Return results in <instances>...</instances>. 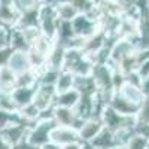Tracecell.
I'll list each match as a JSON object with an SVG mask.
<instances>
[{
  "label": "cell",
  "instance_id": "42",
  "mask_svg": "<svg viewBox=\"0 0 149 149\" xmlns=\"http://www.w3.org/2000/svg\"><path fill=\"white\" fill-rule=\"evenodd\" d=\"M140 90H142V94L145 98H149V76L145 78L142 81V85H140Z\"/></svg>",
  "mask_w": 149,
  "mask_h": 149
},
{
  "label": "cell",
  "instance_id": "29",
  "mask_svg": "<svg viewBox=\"0 0 149 149\" xmlns=\"http://www.w3.org/2000/svg\"><path fill=\"white\" fill-rule=\"evenodd\" d=\"M17 122H24L18 112L12 113V112H6L3 109H0V130H3L5 127L10 125V124H17Z\"/></svg>",
  "mask_w": 149,
  "mask_h": 149
},
{
  "label": "cell",
  "instance_id": "40",
  "mask_svg": "<svg viewBox=\"0 0 149 149\" xmlns=\"http://www.w3.org/2000/svg\"><path fill=\"white\" fill-rule=\"evenodd\" d=\"M134 133H137V134L143 136L145 139H148V140H149V124H140V122H136Z\"/></svg>",
  "mask_w": 149,
  "mask_h": 149
},
{
  "label": "cell",
  "instance_id": "39",
  "mask_svg": "<svg viewBox=\"0 0 149 149\" xmlns=\"http://www.w3.org/2000/svg\"><path fill=\"white\" fill-rule=\"evenodd\" d=\"M12 52H14V49H12L10 46H8V48H0V67H3V66L8 64L9 57H10Z\"/></svg>",
  "mask_w": 149,
  "mask_h": 149
},
{
  "label": "cell",
  "instance_id": "51",
  "mask_svg": "<svg viewBox=\"0 0 149 149\" xmlns=\"http://www.w3.org/2000/svg\"><path fill=\"white\" fill-rule=\"evenodd\" d=\"M37 2H39V3H42V0H37Z\"/></svg>",
  "mask_w": 149,
  "mask_h": 149
},
{
  "label": "cell",
  "instance_id": "12",
  "mask_svg": "<svg viewBox=\"0 0 149 149\" xmlns=\"http://www.w3.org/2000/svg\"><path fill=\"white\" fill-rule=\"evenodd\" d=\"M52 115H54V122L57 125L61 127H72V128H79L81 124L84 122L76 113H74L73 109L69 107H58L55 106L52 110Z\"/></svg>",
  "mask_w": 149,
  "mask_h": 149
},
{
  "label": "cell",
  "instance_id": "37",
  "mask_svg": "<svg viewBox=\"0 0 149 149\" xmlns=\"http://www.w3.org/2000/svg\"><path fill=\"white\" fill-rule=\"evenodd\" d=\"M9 37H10V29L0 26V48L9 46Z\"/></svg>",
  "mask_w": 149,
  "mask_h": 149
},
{
  "label": "cell",
  "instance_id": "11",
  "mask_svg": "<svg viewBox=\"0 0 149 149\" xmlns=\"http://www.w3.org/2000/svg\"><path fill=\"white\" fill-rule=\"evenodd\" d=\"M107 106H110L115 112H118V113H121L124 116H131V118H136V115H137V112H139V107H140V104H136V103L127 100V98L122 97L118 91L112 94Z\"/></svg>",
  "mask_w": 149,
  "mask_h": 149
},
{
  "label": "cell",
  "instance_id": "34",
  "mask_svg": "<svg viewBox=\"0 0 149 149\" xmlns=\"http://www.w3.org/2000/svg\"><path fill=\"white\" fill-rule=\"evenodd\" d=\"M136 121L140 124H149V98H145V102L140 104L139 112L136 115Z\"/></svg>",
  "mask_w": 149,
  "mask_h": 149
},
{
  "label": "cell",
  "instance_id": "33",
  "mask_svg": "<svg viewBox=\"0 0 149 149\" xmlns=\"http://www.w3.org/2000/svg\"><path fill=\"white\" fill-rule=\"evenodd\" d=\"M70 3L78 10V14H88L94 6H97L93 3V0H70Z\"/></svg>",
  "mask_w": 149,
  "mask_h": 149
},
{
  "label": "cell",
  "instance_id": "3",
  "mask_svg": "<svg viewBox=\"0 0 149 149\" xmlns=\"http://www.w3.org/2000/svg\"><path fill=\"white\" fill-rule=\"evenodd\" d=\"M58 24L60 19L57 17L55 6L54 5H43L39 6V30L43 36L55 40L58 33Z\"/></svg>",
  "mask_w": 149,
  "mask_h": 149
},
{
  "label": "cell",
  "instance_id": "1",
  "mask_svg": "<svg viewBox=\"0 0 149 149\" xmlns=\"http://www.w3.org/2000/svg\"><path fill=\"white\" fill-rule=\"evenodd\" d=\"M94 63L79 48H69L66 49L63 70L72 73L73 76H90L93 72Z\"/></svg>",
  "mask_w": 149,
  "mask_h": 149
},
{
  "label": "cell",
  "instance_id": "36",
  "mask_svg": "<svg viewBox=\"0 0 149 149\" xmlns=\"http://www.w3.org/2000/svg\"><path fill=\"white\" fill-rule=\"evenodd\" d=\"M15 6L18 8L19 12H24V10H30L33 8H37L40 3L37 0H14Z\"/></svg>",
  "mask_w": 149,
  "mask_h": 149
},
{
  "label": "cell",
  "instance_id": "17",
  "mask_svg": "<svg viewBox=\"0 0 149 149\" xmlns=\"http://www.w3.org/2000/svg\"><path fill=\"white\" fill-rule=\"evenodd\" d=\"M64 55H66V48L61 43H54L52 51L49 52L46 58V66L49 69H55V70H63V63H64Z\"/></svg>",
  "mask_w": 149,
  "mask_h": 149
},
{
  "label": "cell",
  "instance_id": "53",
  "mask_svg": "<svg viewBox=\"0 0 149 149\" xmlns=\"http://www.w3.org/2000/svg\"><path fill=\"white\" fill-rule=\"evenodd\" d=\"M148 3H149V0H148Z\"/></svg>",
  "mask_w": 149,
  "mask_h": 149
},
{
  "label": "cell",
  "instance_id": "45",
  "mask_svg": "<svg viewBox=\"0 0 149 149\" xmlns=\"http://www.w3.org/2000/svg\"><path fill=\"white\" fill-rule=\"evenodd\" d=\"M0 149H14V148H12V146L5 140V137H3L2 134H0Z\"/></svg>",
  "mask_w": 149,
  "mask_h": 149
},
{
  "label": "cell",
  "instance_id": "47",
  "mask_svg": "<svg viewBox=\"0 0 149 149\" xmlns=\"http://www.w3.org/2000/svg\"><path fill=\"white\" fill-rule=\"evenodd\" d=\"M84 149H95L91 143H84Z\"/></svg>",
  "mask_w": 149,
  "mask_h": 149
},
{
  "label": "cell",
  "instance_id": "38",
  "mask_svg": "<svg viewBox=\"0 0 149 149\" xmlns=\"http://www.w3.org/2000/svg\"><path fill=\"white\" fill-rule=\"evenodd\" d=\"M142 78H140V74L137 73V70L136 72H131L128 74H125V82L130 84V85H134V86H139L140 88V85H142Z\"/></svg>",
  "mask_w": 149,
  "mask_h": 149
},
{
  "label": "cell",
  "instance_id": "25",
  "mask_svg": "<svg viewBox=\"0 0 149 149\" xmlns=\"http://www.w3.org/2000/svg\"><path fill=\"white\" fill-rule=\"evenodd\" d=\"M122 97H125L127 100L136 103V104H142L145 102V97L142 94V90L139 88V86H134V85H130L125 82V85L122 86V88L118 91Z\"/></svg>",
  "mask_w": 149,
  "mask_h": 149
},
{
  "label": "cell",
  "instance_id": "50",
  "mask_svg": "<svg viewBox=\"0 0 149 149\" xmlns=\"http://www.w3.org/2000/svg\"><path fill=\"white\" fill-rule=\"evenodd\" d=\"M58 2H70V0H58Z\"/></svg>",
  "mask_w": 149,
  "mask_h": 149
},
{
  "label": "cell",
  "instance_id": "44",
  "mask_svg": "<svg viewBox=\"0 0 149 149\" xmlns=\"http://www.w3.org/2000/svg\"><path fill=\"white\" fill-rule=\"evenodd\" d=\"M61 149H84V143H82V142L69 143V145H66V146H61Z\"/></svg>",
  "mask_w": 149,
  "mask_h": 149
},
{
  "label": "cell",
  "instance_id": "4",
  "mask_svg": "<svg viewBox=\"0 0 149 149\" xmlns=\"http://www.w3.org/2000/svg\"><path fill=\"white\" fill-rule=\"evenodd\" d=\"M100 119L103 125L109 128L110 131H121V130H134L136 127V118L124 116L118 112H115L110 106H106L100 115Z\"/></svg>",
  "mask_w": 149,
  "mask_h": 149
},
{
  "label": "cell",
  "instance_id": "48",
  "mask_svg": "<svg viewBox=\"0 0 149 149\" xmlns=\"http://www.w3.org/2000/svg\"><path fill=\"white\" fill-rule=\"evenodd\" d=\"M93 3L98 6V5H102V3H103V0H93Z\"/></svg>",
  "mask_w": 149,
  "mask_h": 149
},
{
  "label": "cell",
  "instance_id": "35",
  "mask_svg": "<svg viewBox=\"0 0 149 149\" xmlns=\"http://www.w3.org/2000/svg\"><path fill=\"white\" fill-rule=\"evenodd\" d=\"M19 30H21V33L24 36V39L29 42L30 48H31V43L42 34L40 30H39V27H26V29H19Z\"/></svg>",
  "mask_w": 149,
  "mask_h": 149
},
{
  "label": "cell",
  "instance_id": "8",
  "mask_svg": "<svg viewBox=\"0 0 149 149\" xmlns=\"http://www.w3.org/2000/svg\"><path fill=\"white\" fill-rule=\"evenodd\" d=\"M136 51V43L130 39H124V37H118L113 42L110 48V61L109 64L112 67H115L122 58H125L127 55H130L131 52Z\"/></svg>",
  "mask_w": 149,
  "mask_h": 149
},
{
  "label": "cell",
  "instance_id": "9",
  "mask_svg": "<svg viewBox=\"0 0 149 149\" xmlns=\"http://www.w3.org/2000/svg\"><path fill=\"white\" fill-rule=\"evenodd\" d=\"M72 30L76 37L86 39V37H90L98 31V24L93 21L91 18H88L85 14H79L72 21Z\"/></svg>",
  "mask_w": 149,
  "mask_h": 149
},
{
  "label": "cell",
  "instance_id": "13",
  "mask_svg": "<svg viewBox=\"0 0 149 149\" xmlns=\"http://www.w3.org/2000/svg\"><path fill=\"white\" fill-rule=\"evenodd\" d=\"M6 66L14 72L17 76H18V74L26 73V72L34 70L33 69V63H31V58H30V54L24 52V51H14V52H12Z\"/></svg>",
  "mask_w": 149,
  "mask_h": 149
},
{
  "label": "cell",
  "instance_id": "15",
  "mask_svg": "<svg viewBox=\"0 0 149 149\" xmlns=\"http://www.w3.org/2000/svg\"><path fill=\"white\" fill-rule=\"evenodd\" d=\"M52 143L61 146H66L69 143H74L79 142V134L76 128L72 127H61V125H55L51 131V136H49Z\"/></svg>",
  "mask_w": 149,
  "mask_h": 149
},
{
  "label": "cell",
  "instance_id": "18",
  "mask_svg": "<svg viewBox=\"0 0 149 149\" xmlns=\"http://www.w3.org/2000/svg\"><path fill=\"white\" fill-rule=\"evenodd\" d=\"M91 145L95 149H110L113 146H118L116 145V139H115V133L110 131L106 127H103V130L95 136L94 140L91 142Z\"/></svg>",
  "mask_w": 149,
  "mask_h": 149
},
{
  "label": "cell",
  "instance_id": "21",
  "mask_svg": "<svg viewBox=\"0 0 149 149\" xmlns=\"http://www.w3.org/2000/svg\"><path fill=\"white\" fill-rule=\"evenodd\" d=\"M17 86V74L8 66L0 67V93H10Z\"/></svg>",
  "mask_w": 149,
  "mask_h": 149
},
{
  "label": "cell",
  "instance_id": "16",
  "mask_svg": "<svg viewBox=\"0 0 149 149\" xmlns=\"http://www.w3.org/2000/svg\"><path fill=\"white\" fill-rule=\"evenodd\" d=\"M37 85L36 86H15V88L10 91V95H12V98H14V102L17 103L18 110L21 107H24V106L33 103Z\"/></svg>",
  "mask_w": 149,
  "mask_h": 149
},
{
  "label": "cell",
  "instance_id": "31",
  "mask_svg": "<svg viewBox=\"0 0 149 149\" xmlns=\"http://www.w3.org/2000/svg\"><path fill=\"white\" fill-rule=\"evenodd\" d=\"M148 145H149V140L148 139H145L143 136H140L137 133H134L131 137H130V140L127 142L125 148L127 149H146Z\"/></svg>",
  "mask_w": 149,
  "mask_h": 149
},
{
  "label": "cell",
  "instance_id": "24",
  "mask_svg": "<svg viewBox=\"0 0 149 149\" xmlns=\"http://www.w3.org/2000/svg\"><path fill=\"white\" fill-rule=\"evenodd\" d=\"M9 46L14 49V51H24L29 52L30 51V45L29 42L24 39V36L21 33L19 29H10V37H9Z\"/></svg>",
  "mask_w": 149,
  "mask_h": 149
},
{
  "label": "cell",
  "instance_id": "43",
  "mask_svg": "<svg viewBox=\"0 0 149 149\" xmlns=\"http://www.w3.org/2000/svg\"><path fill=\"white\" fill-rule=\"evenodd\" d=\"M15 149H43V148H40V146H34V145H31V143H29V142H26L24 140L19 146H17Z\"/></svg>",
  "mask_w": 149,
  "mask_h": 149
},
{
  "label": "cell",
  "instance_id": "27",
  "mask_svg": "<svg viewBox=\"0 0 149 149\" xmlns=\"http://www.w3.org/2000/svg\"><path fill=\"white\" fill-rule=\"evenodd\" d=\"M115 67L119 69L124 74H128L131 72H136L137 67H139V60H137V54H136V51L131 52L130 55H127L125 58H122Z\"/></svg>",
  "mask_w": 149,
  "mask_h": 149
},
{
  "label": "cell",
  "instance_id": "14",
  "mask_svg": "<svg viewBox=\"0 0 149 149\" xmlns=\"http://www.w3.org/2000/svg\"><path fill=\"white\" fill-rule=\"evenodd\" d=\"M103 122L100 118H90L85 119L81 127L78 128V134H79V142L82 143H91L94 140V137L103 130Z\"/></svg>",
  "mask_w": 149,
  "mask_h": 149
},
{
  "label": "cell",
  "instance_id": "19",
  "mask_svg": "<svg viewBox=\"0 0 149 149\" xmlns=\"http://www.w3.org/2000/svg\"><path fill=\"white\" fill-rule=\"evenodd\" d=\"M79 98H81V94L74 90V88H72V90H69V91H64V93L57 94L55 102H54V107L58 106V107L74 109V106H76L78 102H79Z\"/></svg>",
  "mask_w": 149,
  "mask_h": 149
},
{
  "label": "cell",
  "instance_id": "49",
  "mask_svg": "<svg viewBox=\"0 0 149 149\" xmlns=\"http://www.w3.org/2000/svg\"><path fill=\"white\" fill-rule=\"evenodd\" d=\"M110 149H127L125 146H113V148H110Z\"/></svg>",
  "mask_w": 149,
  "mask_h": 149
},
{
  "label": "cell",
  "instance_id": "30",
  "mask_svg": "<svg viewBox=\"0 0 149 149\" xmlns=\"http://www.w3.org/2000/svg\"><path fill=\"white\" fill-rule=\"evenodd\" d=\"M0 109H3L6 112H12V113L18 112V106L14 102L10 93H0Z\"/></svg>",
  "mask_w": 149,
  "mask_h": 149
},
{
  "label": "cell",
  "instance_id": "32",
  "mask_svg": "<svg viewBox=\"0 0 149 149\" xmlns=\"http://www.w3.org/2000/svg\"><path fill=\"white\" fill-rule=\"evenodd\" d=\"M112 85H113L115 93L119 91L122 86L125 85V74L116 67H112Z\"/></svg>",
  "mask_w": 149,
  "mask_h": 149
},
{
  "label": "cell",
  "instance_id": "46",
  "mask_svg": "<svg viewBox=\"0 0 149 149\" xmlns=\"http://www.w3.org/2000/svg\"><path fill=\"white\" fill-rule=\"evenodd\" d=\"M43 149H61L58 145H55V143H52V142H48L45 146H43Z\"/></svg>",
  "mask_w": 149,
  "mask_h": 149
},
{
  "label": "cell",
  "instance_id": "26",
  "mask_svg": "<svg viewBox=\"0 0 149 149\" xmlns=\"http://www.w3.org/2000/svg\"><path fill=\"white\" fill-rule=\"evenodd\" d=\"M73 84H74V76H73V74L66 72V70H61L60 74H58V78H57V81H55V84H54V86H55L57 94H60V93H64V91L72 90Z\"/></svg>",
  "mask_w": 149,
  "mask_h": 149
},
{
  "label": "cell",
  "instance_id": "10",
  "mask_svg": "<svg viewBox=\"0 0 149 149\" xmlns=\"http://www.w3.org/2000/svg\"><path fill=\"white\" fill-rule=\"evenodd\" d=\"M21 12L15 6L14 0H0V26L8 29L17 27Z\"/></svg>",
  "mask_w": 149,
  "mask_h": 149
},
{
  "label": "cell",
  "instance_id": "5",
  "mask_svg": "<svg viewBox=\"0 0 149 149\" xmlns=\"http://www.w3.org/2000/svg\"><path fill=\"white\" fill-rule=\"evenodd\" d=\"M55 125L57 124L54 122V119H40V121L34 122L27 131L26 142H29L34 146L43 148L48 142H51L49 136H51V131Z\"/></svg>",
  "mask_w": 149,
  "mask_h": 149
},
{
  "label": "cell",
  "instance_id": "7",
  "mask_svg": "<svg viewBox=\"0 0 149 149\" xmlns=\"http://www.w3.org/2000/svg\"><path fill=\"white\" fill-rule=\"evenodd\" d=\"M55 97H57V91H55L54 85L39 84V85H37V88H36V94H34L33 103L40 110L52 109L54 107V102H55Z\"/></svg>",
  "mask_w": 149,
  "mask_h": 149
},
{
  "label": "cell",
  "instance_id": "23",
  "mask_svg": "<svg viewBox=\"0 0 149 149\" xmlns=\"http://www.w3.org/2000/svg\"><path fill=\"white\" fill-rule=\"evenodd\" d=\"M55 12L60 21H66V22H72L79 14L78 10L73 8V5L70 2H57L55 5Z\"/></svg>",
  "mask_w": 149,
  "mask_h": 149
},
{
  "label": "cell",
  "instance_id": "52",
  "mask_svg": "<svg viewBox=\"0 0 149 149\" xmlns=\"http://www.w3.org/2000/svg\"><path fill=\"white\" fill-rule=\"evenodd\" d=\"M146 149H149V145H148V148H146Z\"/></svg>",
  "mask_w": 149,
  "mask_h": 149
},
{
  "label": "cell",
  "instance_id": "22",
  "mask_svg": "<svg viewBox=\"0 0 149 149\" xmlns=\"http://www.w3.org/2000/svg\"><path fill=\"white\" fill-rule=\"evenodd\" d=\"M40 6V5H39ZM39 6L33 8L30 10L21 12L17 29H26V27H39ZM15 29V27H14Z\"/></svg>",
  "mask_w": 149,
  "mask_h": 149
},
{
  "label": "cell",
  "instance_id": "41",
  "mask_svg": "<svg viewBox=\"0 0 149 149\" xmlns=\"http://www.w3.org/2000/svg\"><path fill=\"white\" fill-rule=\"evenodd\" d=\"M137 73L140 74V78H142V79H145V78L149 76V58L143 60L142 63L139 64V67H137Z\"/></svg>",
  "mask_w": 149,
  "mask_h": 149
},
{
  "label": "cell",
  "instance_id": "20",
  "mask_svg": "<svg viewBox=\"0 0 149 149\" xmlns=\"http://www.w3.org/2000/svg\"><path fill=\"white\" fill-rule=\"evenodd\" d=\"M73 88L76 90L81 95H95L97 94V88L94 79L90 76H74V84Z\"/></svg>",
  "mask_w": 149,
  "mask_h": 149
},
{
  "label": "cell",
  "instance_id": "2",
  "mask_svg": "<svg viewBox=\"0 0 149 149\" xmlns=\"http://www.w3.org/2000/svg\"><path fill=\"white\" fill-rule=\"evenodd\" d=\"M91 78L94 79V84H95L97 95L106 104H109L112 94L115 93L113 85H112V66L110 64H94Z\"/></svg>",
  "mask_w": 149,
  "mask_h": 149
},
{
  "label": "cell",
  "instance_id": "28",
  "mask_svg": "<svg viewBox=\"0 0 149 149\" xmlns=\"http://www.w3.org/2000/svg\"><path fill=\"white\" fill-rule=\"evenodd\" d=\"M39 84V72L30 70L17 76V86H36Z\"/></svg>",
  "mask_w": 149,
  "mask_h": 149
},
{
  "label": "cell",
  "instance_id": "6",
  "mask_svg": "<svg viewBox=\"0 0 149 149\" xmlns=\"http://www.w3.org/2000/svg\"><path fill=\"white\" fill-rule=\"evenodd\" d=\"M30 125L26 122H17V124H10V125L5 127L3 130H0V134L5 137V140L12 146L17 148L19 146L27 137V131H29Z\"/></svg>",
  "mask_w": 149,
  "mask_h": 149
}]
</instances>
